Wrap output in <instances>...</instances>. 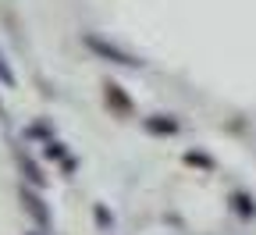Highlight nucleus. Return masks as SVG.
<instances>
[{
	"mask_svg": "<svg viewBox=\"0 0 256 235\" xmlns=\"http://www.w3.org/2000/svg\"><path fill=\"white\" fill-rule=\"evenodd\" d=\"M89 47L96 50V54H104V57H110V61H118V64H128V68H136V57H128L124 50H118V47H107L104 40H96V36H89Z\"/></svg>",
	"mask_w": 256,
	"mask_h": 235,
	"instance_id": "nucleus-1",
	"label": "nucleus"
},
{
	"mask_svg": "<svg viewBox=\"0 0 256 235\" xmlns=\"http://www.w3.org/2000/svg\"><path fill=\"white\" fill-rule=\"evenodd\" d=\"M22 199H25V207L36 214V221H40V224H46V210L40 207V199H36V196H28V192H22Z\"/></svg>",
	"mask_w": 256,
	"mask_h": 235,
	"instance_id": "nucleus-2",
	"label": "nucleus"
},
{
	"mask_svg": "<svg viewBox=\"0 0 256 235\" xmlns=\"http://www.w3.org/2000/svg\"><path fill=\"white\" fill-rule=\"evenodd\" d=\"M107 104H118L121 111H128V96L121 93V86H107Z\"/></svg>",
	"mask_w": 256,
	"mask_h": 235,
	"instance_id": "nucleus-3",
	"label": "nucleus"
},
{
	"mask_svg": "<svg viewBox=\"0 0 256 235\" xmlns=\"http://www.w3.org/2000/svg\"><path fill=\"white\" fill-rule=\"evenodd\" d=\"M150 132H178V121H146Z\"/></svg>",
	"mask_w": 256,
	"mask_h": 235,
	"instance_id": "nucleus-4",
	"label": "nucleus"
},
{
	"mask_svg": "<svg viewBox=\"0 0 256 235\" xmlns=\"http://www.w3.org/2000/svg\"><path fill=\"white\" fill-rule=\"evenodd\" d=\"M0 82H4V86H11V82H14V75L8 72V64H4V57H0Z\"/></svg>",
	"mask_w": 256,
	"mask_h": 235,
	"instance_id": "nucleus-5",
	"label": "nucleus"
},
{
	"mask_svg": "<svg viewBox=\"0 0 256 235\" xmlns=\"http://www.w3.org/2000/svg\"><path fill=\"white\" fill-rule=\"evenodd\" d=\"M235 203H238L242 214H252V210H256V207H249V199H246V196H235Z\"/></svg>",
	"mask_w": 256,
	"mask_h": 235,
	"instance_id": "nucleus-6",
	"label": "nucleus"
}]
</instances>
